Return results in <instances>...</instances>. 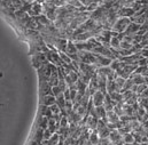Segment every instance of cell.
<instances>
[{"label": "cell", "mask_w": 148, "mask_h": 145, "mask_svg": "<svg viewBox=\"0 0 148 145\" xmlns=\"http://www.w3.org/2000/svg\"><path fill=\"white\" fill-rule=\"evenodd\" d=\"M67 3L74 6L76 8H80V7L83 6L82 2H80V0H67Z\"/></svg>", "instance_id": "8d00e7d4"}, {"label": "cell", "mask_w": 148, "mask_h": 145, "mask_svg": "<svg viewBox=\"0 0 148 145\" xmlns=\"http://www.w3.org/2000/svg\"><path fill=\"white\" fill-rule=\"evenodd\" d=\"M28 14H29L31 17L39 16L40 14H42V3L38 2V1L32 2V7L28 10Z\"/></svg>", "instance_id": "52a82bcc"}, {"label": "cell", "mask_w": 148, "mask_h": 145, "mask_svg": "<svg viewBox=\"0 0 148 145\" xmlns=\"http://www.w3.org/2000/svg\"><path fill=\"white\" fill-rule=\"evenodd\" d=\"M138 102H139V104H140L141 106H144V108L148 111V98L147 97H139V98H138Z\"/></svg>", "instance_id": "d590c367"}, {"label": "cell", "mask_w": 148, "mask_h": 145, "mask_svg": "<svg viewBox=\"0 0 148 145\" xmlns=\"http://www.w3.org/2000/svg\"><path fill=\"white\" fill-rule=\"evenodd\" d=\"M59 54H60V56H61L63 63H67V64H71V63H73L71 57H70L66 51H59Z\"/></svg>", "instance_id": "4316f807"}, {"label": "cell", "mask_w": 148, "mask_h": 145, "mask_svg": "<svg viewBox=\"0 0 148 145\" xmlns=\"http://www.w3.org/2000/svg\"><path fill=\"white\" fill-rule=\"evenodd\" d=\"M107 91H108V94H110L112 91H116V82H115V80H108V82H107Z\"/></svg>", "instance_id": "f546056e"}, {"label": "cell", "mask_w": 148, "mask_h": 145, "mask_svg": "<svg viewBox=\"0 0 148 145\" xmlns=\"http://www.w3.org/2000/svg\"><path fill=\"white\" fill-rule=\"evenodd\" d=\"M95 57H97V60H95L94 65H95L98 69H99V68H102V66H109L111 64V62L114 61V60H111L109 57H106V56L100 55V54H95Z\"/></svg>", "instance_id": "8992f818"}, {"label": "cell", "mask_w": 148, "mask_h": 145, "mask_svg": "<svg viewBox=\"0 0 148 145\" xmlns=\"http://www.w3.org/2000/svg\"><path fill=\"white\" fill-rule=\"evenodd\" d=\"M106 1H107V0H98V2H99L100 5H103V3L106 2Z\"/></svg>", "instance_id": "c3c4849f"}, {"label": "cell", "mask_w": 148, "mask_h": 145, "mask_svg": "<svg viewBox=\"0 0 148 145\" xmlns=\"http://www.w3.org/2000/svg\"><path fill=\"white\" fill-rule=\"evenodd\" d=\"M63 94H64V97H66V100L67 101H71V96H70V89L68 88L66 91H63Z\"/></svg>", "instance_id": "7bdbcfd3"}, {"label": "cell", "mask_w": 148, "mask_h": 145, "mask_svg": "<svg viewBox=\"0 0 148 145\" xmlns=\"http://www.w3.org/2000/svg\"><path fill=\"white\" fill-rule=\"evenodd\" d=\"M98 145H114L109 137H100L99 144Z\"/></svg>", "instance_id": "836d02e7"}, {"label": "cell", "mask_w": 148, "mask_h": 145, "mask_svg": "<svg viewBox=\"0 0 148 145\" xmlns=\"http://www.w3.org/2000/svg\"><path fill=\"white\" fill-rule=\"evenodd\" d=\"M141 54H143L144 57H147L148 58V48H144V49L141 50Z\"/></svg>", "instance_id": "f6af8a7d"}, {"label": "cell", "mask_w": 148, "mask_h": 145, "mask_svg": "<svg viewBox=\"0 0 148 145\" xmlns=\"http://www.w3.org/2000/svg\"><path fill=\"white\" fill-rule=\"evenodd\" d=\"M105 98H106V94H103V93L100 91V90L95 91V93L92 95V101H93V103H94L95 106H101V105H103Z\"/></svg>", "instance_id": "ba28073f"}, {"label": "cell", "mask_w": 148, "mask_h": 145, "mask_svg": "<svg viewBox=\"0 0 148 145\" xmlns=\"http://www.w3.org/2000/svg\"><path fill=\"white\" fill-rule=\"evenodd\" d=\"M53 136V134L51 133V130L47 128V129H45V131H44V140H46V141H48L51 137Z\"/></svg>", "instance_id": "ab89813d"}, {"label": "cell", "mask_w": 148, "mask_h": 145, "mask_svg": "<svg viewBox=\"0 0 148 145\" xmlns=\"http://www.w3.org/2000/svg\"><path fill=\"white\" fill-rule=\"evenodd\" d=\"M122 141H123V143H125V144H133V143H134V136H133L132 133H127V134L123 135Z\"/></svg>", "instance_id": "d4e9b609"}, {"label": "cell", "mask_w": 148, "mask_h": 145, "mask_svg": "<svg viewBox=\"0 0 148 145\" xmlns=\"http://www.w3.org/2000/svg\"><path fill=\"white\" fill-rule=\"evenodd\" d=\"M88 141H90V142H91V143H92L93 145H98V144H99V141H100V136H99V134H98L97 129L91 131V135H90V138H88Z\"/></svg>", "instance_id": "603a6c76"}, {"label": "cell", "mask_w": 148, "mask_h": 145, "mask_svg": "<svg viewBox=\"0 0 148 145\" xmlns=\"http://www.w3.org/2000/svg\"><path fill=\"white\" fill-rule=\"evenodd\" d=\"M138 65H139V66H145V65H147V57H143V58L139 61Z\"/></svg>", "instance_id": "b9f144b4"}, {"label": "cell", "mask_w": 148, "mask_h": 145, "mask_svg": "<svg viewBox=\"0 0 148 145\" xmlns=\"http://www.w3.org/2000/svg\"><path fill=\"white\" fill-rule=\"evenodd\" d=\"M95 1H98V0H80L82 5H83V6H85V7H88L90 5H92V3H93V2H95Z\"/></svg>", "instance_id": "60d3db41"}, {"label": "cell", "mask_w": 148, "mask_h": 145, "mask_svg": "<svg viewBox=\"0 0 148 145\" xmlns=\"http://www.w3.org/2000/svg\"><path fill=\"white\" fill-rule=\"evenodd\" d=\"M134 73L141 74V75H144V77L148 75V65H145V66H138L137 70L134 71Z\"/></svg>", "instance_id": "4dcf8cb0"}, {"label": "cell", "mask_w": 148, "mask_h": 145, "mask_svg": "<svg viewBox=\"0 0 148 145\" xmlns=\"http://www.w3.org/2000/svg\"><path fill=\"white\" fill-rule=\"evenodd\" d=\"M36 18H37L38 23L39 24H41V25H44V26H48V25H51L53 22L45 15V14H40L39 16H35Z\"/></svg>", "instance_id": "d6986e66"}, {"label": "cell", "mask_w": 148, "mask_h": 145, "mask_svg": "<svg viewBox=\"0 0 148 145\" xmlns=\"http://www.w3.org/2000/svg\"><path fill=\"white\" fill-rule=\"evenodd\" d=\"M114 145H125V143H123V141H121V142H118V143H115Z\"/></svg>", "instance_id": "681fc988"}, {"label": "cell", "mask_w": 148, "mask_h": 145, "mask_svg": "<svg viewBox=\"0 0 148 145\" xmlns=\"http://www.w3.org/2000/svg\"><path fill=\"white\" fill-rule=\"evenodd\" d=\"M59 82H60V78H59V75L52 74L51 78H49V80H48V83H49L52 87H54V86H59Z\"/></svg>", "instance_id": "83f0119b"}, {"label": "cell", "mask_w": 148, "mask_h": 145, "mask_svg": "<svg viewBox=\"0 0 148 145\" xmlns=\"http://www.w3.org/2000/svg\"><path fill=\"white\" fill-rule=\"evenodd\" d=\"M133 46H134V45L131 43V42L127 41V40H122V41H121V47H122L123 49H131Z\"/></svg>", "instance_id": "d6a6232c"}, {"label": "cell", "mask_w": 148, "mask_h": 145, "mask_svg": "<svg viewBox=\"0 0 148 145\" xmlns=\"http://www.w3.org/2000/svg\"><path fill=\"white\" fill-rule=\"evenodd\" d=\"M97 131H98V134H99L100 137H109V135H110V130L107 127V123L102 119H99Z\"/></svg>", "instance_id": "277c9868"}, {"label": "cell", "mask_w": 148, "mask_h": 145, "mask_svg": "<svg viewBox=\"0 0 148 145\" xmlns=\"http://www.w3.org/2000/svg\"><path fill=\"white\" fill-rule=\"evenodd\" d=\"M107 119H108V122H111V123L118 125V123L121 122V117H119L114 110L107 111ZM117 128H118V127H117Z\"/></svg>", "instance_id": "5bb4252c"}, {"label": "cell", "mask_w": 148, "mask_h": 145, "mask_svg": "<svg viewBox=\"0 0 148 145\" xmlns=\"http://www.w3.org/2000/svg\"><path fill=\"white\" fill-rule=\"evenodd\" d=\"M31 61H32V65H34V68H35L36 70H38V69H39L40 66H42L44 64L48 63V58H47V56H46V54H45L44 51H39L37 54L32 55Z\"/></svg>", "instance_id": "3957f363"}, {"label": "cell", "mask_w": 148, "mask_h": 145, "mask_svg": "<svg viewBox=\"0 0 148 145\" xmlns=\"http://www.w3.org/2000/svg\"><path fill=\"white\" fill-rule=\"evenodd\" d=\"M40 104L46 105V106H52L54 104H56V97L52 94L49 95H45L42 97H40Z\"/></svg>", "instance_id": "30bf717a"}, {"label": "cell", "mask_w": 148, "mask_h": 145, "mask_svg": "<svg viewBox=\"0 0 148 145\" xmlns=\"http://www.w3.org/2000/svg\"><path fill=\"white\" fill-rule=\"evenodd\" d=\"M38 80L39 82H48L51 75H52V69H51V63H46L42 66H40L37 70Z\"/></svg>", "instance_id": "6da1fadb"}, {"label": "cell", "mask_w": 148, "mask_h": 145, "mask_svg": "<svg viewBox=\"0 0 148 145\" xmlns=\"http://www.w3.org/2000/svg\"><path fill=\"white\" fill-rule=\"evenodd\" d=\"M29 145H40V143H38V142H36V141L31 140V141H30V143H29Z\"/></svg>", "instance_id": "7dc6e473"}, {"label": "cell", "mask_w": 148, "mask_h": 145, "mask_svg": "<svg viewBox=\"0 0 148 145\" xmlns=\"http://www.w3.org/2000/svg\"><path fill=\"white\" fill-rule=\"evenodd\" d=\"M44 131H45V130H44L42 128L35 127V129H34V135H32V140L41 144V142L44 141Z\"/></svg>", "instance_id": "4fadbf2b"}, {"label": "cell", "mask_w": 148, "mask_h": 145, "mask_svg": "<svg viewBox=\"0 0 148 145\" xmlns=\"http://www.w3.org/2000/svg\"><path fill=\"white\" fill-rule=\"evenodd\" d=\"M139 97H147L148 98V88L144 91V93H143V94H141V95H140V96H139Z\"/></svg>", "instance_id": "bcb514c9"}, {"label": "cell", "mask_w": 148, "mask_h": 145, "mask_svg": "<svg viewBox=\"0 0 148 145\" xmlns=\"http://www.w3.org/2000/svg\"><path fill=\"white\" fill-rule=\"evenodd\" d=\"M134 85H136V83H134V81H133L131 78L126 79L125 85H124V88H123V91H125V90H131V89H132V87H133ZM123 91H122V93H123Z\"/></svg>", "instance_id": "f1b7e54d"}, {"label": "cell", "mask_w": 148, "mask_h": 145, "mask_svg": "<svg viewBox=\"0 0 148 145\" xmlns=\"http://www.w3.org/2000/svg\"><path fill=\"white\" fill-rule=\"evenodd\" d=\"M130 24H131L130 17H118V20L115 22V24L112 26V31H115L117 33H123L127 30Z\"/></svg>", "instance_id": "7a4b0ae2"}, {"label": "cell", "mask_w": 148, "mask_h": 145, "mask_svg": "<svg viewBox=\"0 0 148 145\" xmlns=\"http://www.w3.org/2000/svg\"><path fill=\"white\" fill-rule=\"evenodd\" d=\"M140 29H141V25L140 24H137V23L131 22V24L129 25L127 30L125 31V35H127V36H136Z\"/></svg>", "instance_id": "9a60e30c"}, {"label": "cell", "mask_w": 148, "mask_h": 145, "mask_svg": "<svg viewBox=\"0 0 148 145\" xmlns=\"http://www.w3.org/2000/svg\"><path fill=\"white\" fill-rule=\"evenodd\" d=\"M130 78L134 81V83L136 85H141V83H146V81H145V77L144 75H141V74H138V73H132L131 75H130Z\"/></svg>", "instance_id": "44dd1931"}, {"label": "cell", "mask_w": 148, "mask_h": 145, "mask_svg": "<svg viewBox=\"0 0 148 145\" xmlns=\"http://www.w3.org/2000/svg\"><path fill=\"white\" fill-rule=\"evenodd\" d=\"M98 122H99V119H97V118H94V117H92V115H88L85 126H86L90 130H95L97 127H98Z\"/></svg>", "instance_id": "2e32d148"}, {"label": "cell", "mask_w": 148, "mask_h": 145, "mask_svg": "<svg viewBox=\"0 0 148 145\" xmlns=\"http://www.w3.org/2000/svg\"><path fill=\"white\" fill-rule=\"evenodd\" d=\"M52 93H53V95L56 97V96H59L60 94H62L63 91L61 90V88H60L59 86H54V87H52Z\"/></svg>", "instance_id": "74e56055"}, {"label": "cell", "mask_w": 148, "mask_h": 145, "mask_svg": "<svg viewBox=\"0 0 148 145\" xmlns=\"http://www.w3.org/2000/svg\"><path fill=\"white\" fill-rule=\"evenodd\" d=\"M145 81H146V83H147V86H148V75L145 77Z\"/></svg>", "instance_id": "816d5d0a"}, {"label": "cell", "mask_w": 148, "mask_h": 145, "mask_svg": "<svg viewBox=\"0 0 148 145\" xmlns=\"http://www.w3.org/2000/svg\"><path fill=\"white\" fill-rule=\"evenodd\" d=\"M38 2H40V3H44V2H46L47 0H37Z\"/></svg>", "instance_id": "f907efd6"}, {"label": "cell", "mask_w": 148, "mask_h": 145, "mask_svg": "<svg viewBox=\"0 0 148 145\" xmlns=\"http://www.w3.org/2000/svg\"><path fill=\"white\" fill-rule=\"evenodd\" d=\"M38 117H47V118H53V112L49 106L39 104V109H38Z\"/></svg>", "instance_id": "8fae6325"}, {"label": "cell", "mask_w": 148, "mask_h": 145, "mask_svg": "<svg viewBox=\"0 0 148 145\" xmlns=\"http://www.w3.org/2000/svg\"><path fill=\"white\" fill-rule=\"evenodd\" d=\"M110 95V97L112 98V101H115L116 103H121V104H124V102H123V95H122V93H119V91H112L109 94Z\"/></svg>", "instance_id": "cb8c5ba5"}, {"label": "cell", "mask_w": 148, "mask_h": 145, "mask_svg": "<svg viewBox=\"0 0 148 145\" xmlns=\"http://www.w3.org/2000/svg\"><path fill=\"white\" fill-rule=\"evenodd\" d=\"M116 104H118V103H116L115 101H112V98L110 97L109 94H106V98H105V102H103L105 109L107 110V111H111V110H114Z\"/></svg>", "instance_id": "e0dca14e"}, {"label": "cell", "mask_w": 148, "mask_h": 145, "mask_svg": "<svg viewBox=\"0 0 148 145\" xmlns=\"http://www.w3.org/2000/svg\"><path fill=\"white\" fill-rule=\"evenodd\" d=\"M136 15V10L133 8H129V7H122L118 10V16L119 17H132Z\"/></svg>", "instance_id": "7c38bea8"}, {"label": "cell", "mask_w": 148, "mask_h": 145, "mask_svg": "<svg viewBox=\"0 0 148 145\" xmlns=\"http://www.w3.org/2000/svg\"><path fill=\"white\" fill-rule=\"evenodd\" d=\"M122 137H123V135H122V134L118 131V129H115V130L110 131L109 138H110V141L112 142V144L121 142V141H122Z\"/></svg>", "instance_id": "ac0fdd59"}, {"label": "cell", "mask_w": 148, "mask_h": 145, "mask_svg": "<svg viewBox=\"0 0 148 145\" xmlns=\"http://www.w3.org/2000/svg\"><path fill=\"white\" fill-rule=\"evenodd\" d=\"M47 1H49V2H53V0H47Z\"/></svg>", "instance_id": "f5cc1de1"}, {"label": "cell", "mask_w": 148, "mask_h": 145, "mask_svg": "<svg viewBox=\"0 0 148 145\" xmlns=\"http://www.w3.org/2000/svg\"><path fill=\"white\" fill-rule=\"evenodd\" d=\"M148 88L147 83H141V85H138V89H137V95L140 96L146 89Z\"/></svg>", "instance_id": "e575fe53"}, {"label": "cell", "mask_w": 148, "mask_h": 145, "mask_svg": "<svg viewBox=\"0 0 148 145\" xmlns=\"http://www.w3.org/2000/svg\"><path fill=\"white\" fill-rule=\"evenodd\" d=\"M52 93V86L48 82H39V96L42 97L45 95H49Z\"/></svg>", "instance_id": "9c48e42d"}, {"label": "cell", "mask_w": 148, "mask_h": 145, "mask_svg": "<svg viewBox=\"0 0 148 145\" xmlns=\"http://www.w3.org/2000/svg\"><path fill=\"white\" fill-rule=\"evenodd\" d=\"M66 53L69 54V55H70V54H77V53H78V48H77L75 41H73V40H69V41H68Z\"/></svg>", "instance_id": "ffe728a7"}, {"label": "cell", "mask_w": 148, "mask_h": 145, "mask_svg": "<svg viewBox=\"0 0 148 145\" xmlns=\"http://www.w3.org/2000/svg\"><path fill=\"white\" fill-rule=\"evenodd\" d=\"M51 110H52V112H53V115L54 114H60L61 113V109H60V106L58 105V104H54V105H52V106H49Z\"/></svg>", "instance_id": "f35d334b"}, {"label": "cell", "mask_w": 148, "mask_h": 145, "mask_svg": "<svg viewBox=\"0 0 148 145\" xmlns=\"http://www.w3.org/2000/svg\"><path fill=\"white\" fill-rule=\"evenodd\" d=\"M107 127L109 128L110 131L115 130V129H117V125H116V123H111V122H107Z\"/></svg>", "instance_id": "ee69618b"}, {"label": "cell", "mask_w": 148, "mask_h": 145, "mask_svg": "<svg viewBox=\"0 0 148 145\" xmlns=\"http://www.w3.org/2000/svg\"><path fill=\"white\" fill-rule=\"evenodd\" d=\"M40 145H44V144H40Z\"/></svg>", "instance_id": "db71d44e"}, {"label": "cell", "mask_w": 148, "mask_h": 145, "mask_svg": "<svg viewBox=\"0 0 148 145\" xmlns=\"http://www.w3.org/2000/svg\"><path fill=\"white\" fill-rule=\"evenodd\" d=\"M121 64H122V61H121L119 58H116V60H114V61L111 62V64L109 66H110L114 71H117V70L121 68Z\"/></svg>", "instance_id": "1f68e13d"}, {"label": "cell", "mask_w": 148, "mask_h": 145, "mask_svg": "<svg viewBox=\"0 0 148 145\" xmlns=\"http://www.w3.org/2000/svg\"><path fill=\"white\" fill-rule=\"evenodd\" d=\"M125 81H126V79H124V78H122V77H117V78L115 79V82H116V91H119V93L123 91Z\"/></svg>", "instance_id": "7402d4cb"}, {"label": "cell", "mask_w": 148, "mask_h": 145, "mask_svg": "<svg viewBox=\"0 0 148 145\" xmlns=\"http://www.w3.org/2000/svg\"><path fill=\"white\" fill-rule=\"evenodd\" d=\"M95 110H97V114L99 117V119H103L107 117V110L105 109L103 105L101 106H95Z\"/></svg>", "instance_id": "484cf974"}, {"label": "cell", "mask_w": 148, "mask_h": 145, "mask_svg": "<svg viewBox=\"0 0 148 145\" xmlns=\"http://www.w3.org/2000/svg\"><path fill=\"white\" fill-rule=\"evenodd\" d=\"M68 39L66 38H59V37H55L54 40H53V46L58 49V51H66L67 49V45H68Z\"/></svg>", "instance_id": "5b68a950"}]
</instances>
